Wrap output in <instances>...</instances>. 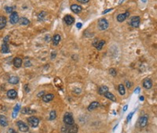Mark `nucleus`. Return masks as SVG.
I'll use <instances>...</instances> for the list:
<instances>
[{"mask_svg": "<svg viewBox=\"0 0 157 133\" xmlns=\"http://www.w3.org/2000/svg\"><path fill=\"white\" fill-rule=\"evenodd\" d=\"M79 131V128L76 124H65L61 127V132L62 133H77Z\"/></svg>", "mask_w": 157, "mask_h": 133, "instance_id": "f257e3e1", "label": "nucleus"}, {"mask_svg": "<svg viewBox=\"0 0 157 133\" xmlns=\"http://www.w3.org/2000/svg\"><path fill=\"white\" fill-rule=\"evenodd\" d=\"M63 121L65 124H68V125H71V124H75V121L73 117H72V114L71 113H66L64 116L63 118Z\"/></svg>", "mask_w": 157, "mask_h": 133, "instance_id": "f03ea898", "label": "nucleus"}, {"mask_svg": "<svg viewBox=\"0 0 157 133\" xmlns=\"http://www.w3.org/2000/svg\"><path fill=\"white\" fill-rule=\"evenodd\" d=\"M98 29L100 31H104L108 27L109 24H108V22L105 18H101L98 21Z\"/></svg>", "mask_w": 157, "mask_h": 133, "instance_id": "7ed1b4c3", "label": "nucleus"}, {"mask_svg": "<svg viewBox=\"0 0 157 133\" xmlns=\"http://www.w3.org/2000/svg\"><path fill=\"white\" fill-rule=\"evenodd\" d=\"M141 19L138 16H134L130 18V21H129V24L133 27H138L140 25Z\"/></svg>", "mask_w": 157, "mask_h": 133, "instance_id": "20e7f679", "label": "nucleus"}, {"mask_svg": "<svg viewBox=\"0 0 157 133\" xmlns=\"http://www.w3.org/2000/svg\"><path fill=\"white\" fill-rule=\"evenodd\" d=\"M28 122H29L30 126H31L32 128H35L39 125V119L37 118V117H35V116L29 117V118H28Z\"/></svg>", "mask_w": 157, "mask_h": 133, "instance_id": "39448f33", "label": "nucleus"}, {"mask_svg": "<svg viewBox=\"0 0 157 133\" xmlns=\"http://www.w3.org/2000/svg\"><path fill=\"white\" fill-rule=\"evenodd\" d=\"M17 125L19 128V130L22 132H27L29 129V125L26 124L25 122H23L22 121H18L17 122Z\"/></svg>", "mask_w": 157, "mask_h": 133, "instance_id": "423d86ee", "label": "nucleus"}, {"mask_svg": "<svg viewBox=\"0 0 157 133\" xmlns=\"http://www.w3.org/2000/svg\"><path fill=\"white\" fill-rule=\"evenodd\" d=\"M19 16H18V13H17V12H13L12 13H10V23L12 24H17L19 22Z\"/></svg>", "mask_w": 157, "mask_h": 133, "instance_id": "0eeeda50", "label": "nucleus"}, {"mask_svg": "<svg viewBox=\"0 0 157 133\" xmlns=\"http://www.w3.org/2000/svg\"><path fill=\"white\" fill-rule=\"evenodd\" d=\"M148 115H143L142 117H141V118L139 119V126L140 128H144L148 124Z\"/></svg>", "mask_w": 157, "mask_h": 133, "instance_id": "6e6552de", "label": "nucleus"}, {"mask_svg": "<svg viewBox=\"0 0 157 133\" xmlns=\"http://www.w3.org/2000/svg\"><path fill=\"white\" fill-rule=\"evenodd\" d=\"M130 16V12L127 11L125 13H120L117 16V21L118 22H123L125 20Z\"/></svg>", "mask_w": 157, "mask_h": 133, "instance_id": "1a4fd4ad", "label": "nucleus"}, {"mask_svg": "<svg viewBox=\"0 0 157 133\" xmlns=\"http://www.w3.org/2000/svg\"><path fill=\"white\" fill-rule=\"evenodd\" d=\"M71 10L75 13H81L83 10V7L79 5H76V4H74V5L71 6Z\"/></svg>", "mask_w": 157, "mask_h": 133, "instance_id": "9d476101", "label": "nucleus"}, {"mask_svg": "<svg viewBox=\"0 0 157 133\" xmlns=\"http://www.w3.org/2000/svg\"><path fill=\"white\" fill-rule=\"evenodd\" d=\"M143 87L145 89H150L152 87V82L150 78H145L143 81Z\"/></svg>", "mask_w": 157, "mask_h": 133, "instance_id": "9b49d317", "label": "nucleus"}, {"mask_svg": "<svg viewBox=\"0 0 157 133\" xmlns=\"http://www.w3.org/2000/svg\"><path fill=\"white\" fill-rule=\"evenodd\" d=\"M64 21L67 25H71L72 24L75 22V19L70 15H66L65 17H64Z\"/></svg>", "mask_w": 157, "mask_h": 133, "instance_id": "f8f14e48", "label": "nucleus"}, {"mask_svg": "<svg viewBox=\"0 0 157 133\" xmlns=\"http://www.w3.org/2000/svg\"><path fill=\"white\" fill-rule=\"evenodd\" d=\"M17 96V92L15 89H10L7 92V97L9 99H16Z\"/></svg>", "mask_w": 157, "mask_h": 133, "instance_id": "ddd939ff", "label": "nucleus"}, {"mask_svg": "<svg viewBox=\"0 0 157 133\" xmlns=\"http://www.w3.org/2000/svg\"><path fill=\"white\" fill-rule=\"evenodd\" d=\"M54 96L53 94H46V95H44L43 96V102H45V103H49L50 101H52V100L54 99Z\"/></svg>", "mask_w": 157, "mask_h": 133, "instance_id": "4468645a", "label": "nucleus"}, {"mask_svg": "<svg viewBox=\"0 0 157 133\" xmlns=\"http://www.w3.org/2000/svg\"><path fill=\"white\" fill-rule=\"evenodd\" d=\"M0 125L2 127H6L8 125V121L6 116L0 115Z\"/></svg>", "mask_w": 157, "mask_h": 133, "instance_id": "2eb2a0df", "label": "nucleus"}, {"mask_svg": "<svg viewBox=\"0 0 157 133\" xmlns=\"http://www.w3.org/2000/svg\"><path fill=\"white\" fill-rule=\"evenodd\" d=\"M14 65L17 68L21 67L22 65V59H21L20 57H15L14 59Z\"/></svg>", "mask_w": 157, "mask_h": 133, "instance_id": "dca6fc26", "label": "nucleus"}, {"mask_svg": "<svg viewBox=\"0 0 157 133\" xmlns=\"http://www.w3.org/2000/svg\"><path fill=\"white\" fill-rule=\"evenodd\" d=\"M98 107H99V103L97 101H94V102H92L89 105V107H87V110L89 111H92V110H95L96 108H98Z\"/></svg>", "mask_w": 157, "mask_h": 133, "instance_id": "f3484780", "label": "nucleus"}, {"mask_svg": "<svg viewBox=\"0 0 157 133\" xmlns=\"http://www.w3.org/2000/svg\"><path fill=\"white\" fill-rule=\"evenodd\" d=\"M35 112H36L35 110H31V109H30L29 107H24L21 110V114H32Z\"/></svg>", "mask_w": 157, "mask_h": 133, "instance_id": "a211bd4d", "label": "nucleus"}, {"mask_svg": "<svg viewBox=\"0 0 157 133\" xmlns=\"http://www.w3.org/2000/svg\"><path fill=\"white\" fill-rule=\"evenodd\" d=\"M6 23H7L6 18L3 17V16H0V30L3 29L6 26Z\"/></svg>", "mask_w": 157, "mask_h": 133, "instance_id": "6ab92c4d", "label": "nucleus"}, {"mask_svg": "<svg viewBox=\"0 0 157 133\" xmlns=\"http://www.w3.org/2000/svg\"><path fill=\"white\" fill-rule=\"evenodd\" d=\"M20 110H21V105H20L19 103H17L14 108L13 114H12V117H13V118H15L17 116V114H18V112H19Z\"/></svg>", "mask_w": 157, "mask_h": 133, "instance_id": "aec40b11", "label": "nucleus"}, {"mask_svg": "<svg viewBox=\"0 0 157 133\" xmlns=\"http://www.w3.org/2000/svg\"><path fill=\"white\" fill-rule=\"evenodd\" d=\"M104 96H105V97H106L107 99L112 100V101H113V102H115V101H116V98H115V96L113 94H112V93H111L110 92H105V93L104 94Z\"/></svg>", "mask_w": 157, "mask_h": 133, "instance_id": "412c9836", "label": "nucleus"}, {"mask_svg": "<svg viewBox=\"0 0 157 133\" xmlns=\"http://www.w3.org/2000/svg\"><path fill=\"white\" fill-rule=\"evenodd\" d=\"M61 35H58V34L55 35L53 37V44L54 46H57L59 44V42H61Z\"/></svg>", "mask_w": 157, "mask_h": 133, "instance_id": "4be33fe9", "label": "nucleus"}, {"mask_svg": "<svg viewBox=\"0 0 157 133\" xmlns=\"http://www.w3.org/2000/svg\"><path fill=\"white\" fill-rule=\"evenodd\" d=\"M107 92H108V88L106 85H101L98 88V93L100 95H104Z\"/></svg>", "mask_w": 157, "mask_h": 133, "instance_id": "5701e85b", "label": "nucleus"}, {"mask_svg": "<svg viewBox=\"0 0 157 133\" xmlns=\"http://www.w3.org/2000/svg\"><path fill=\"white\" fill-rule=\"evenodd\" d=\"M9 82L10 84H13V85H16L19 82V78L17 77V76H11L9 78Z\"/></svg>", "mask_w": 157, "mask_h": 133, "instance_id": "b1692460", "label": "nucleus"}, {"mask_svg": "<svg viewBox=\"0 0 157 133\" xmlns=\"http://www.w3.org/2000/svg\"><path fill=\"white\" fill-rule=\"evenodd\" d=\"M19 23H20V24H21V25H28L30 24V21L29 19H27L26 17H21L19 20Z\"/></svg>", "mask_w": 157, "mask_h": 133, "instance_id": "393cba45", "label": "nucleus"}, {"mask_svg": "<svg viewBox=\"0 0 157 133\" xmlns=\"http://www.w3.org/2000/svg\"><path fill=\"white\" fill-rule=\"evenodd\" d=\"M1 52L2 53H10V49L9 46H8L7 43H3L2 46V49H1Z\"/></svg>", "mask_w": 157, "mask_h": 133, "instance_id": "a878e982", "label": "nucleus"}, {"mask_svg": "<svg viewBox=\"0 0 157 133\" xmlns=\"http://www.w3.org/2000/svg\"><path fill=\"white\" fill-rule=\"evenodd\" d=\"M104 44H105V41H104V40H100V41H99L98 43H97V45L95 46L96 49L98 50H100L103 48Z\"/></svg>", "mask_w": 157, "mask_h": 133, "instance_id": "bb28decb", "label": "nucleus"}, {"mask_svg": "<svg viewBox=\"0 0 157 133\" xmlns=\"http://www.w3.org/2000/svg\"><path fill=\"white\" fill-rule=\"evenodd\" d=\"M118 90H119V92L120 95H122V96L125 95L126 90H125V87H124L123 85H122V84L119 85V87H118Z\"/></svg>", "mask_w": 157, "mask_h": 133, "instance_id": "cd10ccee", "label": "nucleus"}, {"mask_svg": "<svg viewBox=\"0 0 157 133\" xmlns=\"http://www.w3.org/2000/svg\"><path fill=\"white\" fill-rule=\"evenodd\" d=\"M46 16V12L42 11L41 13H39V15H38V20L39 21H44V19H45Z\"/></svg>", "mask_w": 157, "mask_h": 133, "instance_id": "c85d7f7f", "label": "nucleus"}, {"mask_svg": "<svg viewBox=\"0 0 157 133\" xmlns=\"http://www.w3.org/2000/svg\"><path fill=\"white\" fill-rule=\"evenodd\" d=\"M56 117H57V114H56V111L55 110H51L50 113V118L49 119L50 121H53L56 118Z\"/></svg>", "mask_w": 157, "mask_h": 133, "instance_id": "c756f323", "label": "nucleus"}, {"mask_svg": "<svg viewBox=\"0 0 157 133\" xmlns=\"http://www.w3.org/2000/svg\"><path fill=\"white\" fill-rule=\"evenodd\" d=\"M5 10H6V12L7 13H13V10H14V8L13 7H11V6H6L5 7Z\"/></svg>", "mask_w": 157, "mask_h": 133, "instance_id": "7c9ffc66", "label": "nucleus"}, {"mask_svg": "<svg viewBox=\"0 0 157 133\" xmlns=\"http://www.w3.org/2000/svg\"><path fill=\"white\" fill-rule=\"evenodd\" d=\"M109 73H110V74H112V76H115L116 74H117V72H116V70L114 69V68H111V69L109 70Z\"/></svg>", "mask_w": 157, "mask_h": 133, "instance_id": "2f4dec72", "label": "nucleus"}, {"mask_svg": "<svg viewBox=\"0 0 157 133\" xmlns=\"http://www.w3.org/2000/svg\"><path fill=\"white\" fill-rule=\"evenodd\" d=\"M135 111H136V110H134V112H132V113H130V114L128 115V117H127V121H130L131 120V118H132V116H133V115H134V113H135Z\"/></svg>", "mask_w": 157, "mask_h": 133, "instance_id": "473e14b6", "label": "nucleus"}, {"mask_svg": "<svg viewBox=\"0 0 157 133\" xmlns=\"http://www.w3.org/2000/svg\"><path fill=\"white\" fill-rule=\"evenodd\" d=\"M44 94H45V92H44V91L39 92V93L37 94V96H38L39 98H40V97H42V98H43V96H44Z\"/></svg>", "mask_w": 157, "mask_h": 133, "instance_id": "72a5a7b5", "label": "nucleus"}, {"mask_svg": "<svg viewBox=\"0 0 157 133\" xmlns=\"http://www.w3.org/2000/svg\"><path fill=\"white\" fill-rule=\"evenodd\" d=\"M31 65V62L29 61V60H26V61L25 62V67H30Z\"/></svg>", "mask_w": 157, "mask_h": 133, "instance_id": "f704fd0d", "label": "nucleus"}, {"mask_svg": "<svg viewBox=\"0 0 157 133\" xmlns=\"http://www.w3.org/2000/svg\"><path fill=\"white\" fill-rule=\"evenodd\" d=\"M9 38H10V36H9V35H6V37L3 38L4 43H7V42H8V40H9Z\"/></svg>", "mask_w": 157, "mask_h": 133, "instance_id": "c9c22d12", "label": "nucleus"}, {"mask_svg": "<svg viewBox=\"0 0 157 133\" xmlns=\"http://www.w3.org/2000/svg\"><path fill=\"white\" fill-rule=\"evenodd\" d=\"M74 92L76 94H80L81 93V89H80V88H75L74 90Z\"/></svg>", "mask_w": 157, "mask_h": 133, "instance_id": "e433bc0d", "label": "nucleus"}, {"mask_svg": "<svg viewBox=\"0 0 157 133\" xmlns=\"http://www.w3.org/2000/svg\"><path fill=\"white\" fill-rule=\"evenodd\" d=\"M25 92H29V85H25Z\"/></svg>", "mask_w": 157, "mask_h": 133, "instance_id": "4c0bfd02", "label": "nucleus"}, {"mask_svg": "<svg viewBox=\"0 0 157 133\" xmlns=\"http://www.w3.org/2000/svg\"><path fill=\"white\" fill-rule=\"evenodd\" d=\"M112 8H111V9H108V10H104V12H102V14H105V13H108V12H110V11H112Z\"/></svg>", "mask_w": 157, "mask_h": 133, "instance_id": "58836bf2", "label": "nucleus"}, {"mask_svg": "<svg viewBox=\"0 0 157 133\" xmlns=\"http://www.w3.org/2000/svg\"><path fill=\"white\" fill-rule=\"evenodd\" d=\"M126 85H127V87L128 88H130V87H131V82H128V81H127L126 82Z\"/></svg>", "mask_w": 157, "mask_h": 133, "instance_id": "ea45409f", "label": "nucleus"}, {"mask_svg": "<svg viewBox=\"0 0 157 133\" xmlns=\"http://www.w3.org/2000/svg\"><path fill=\"white\" fill-rule=\"evenodd\" d=\"M77 1L79 2H81V3H87L90 0H77Z\"/></svg>", "mask_w": 157, "mask_h": 133, "instance_id": "a19ab883", "label": "nucleus"}, {"mask_svg": "<svg viewBox=\"0 0 157 133\" xmlns=\"http://www.w3.org/2000/svg\"><path fill=\"white\" fill-rule=\"evenodd\" d=\"M83 24L82 23H77V24H76V27H77V28H79V29H80V28L82 27Z\"/></svg>", "mask_w": 157, "mask_h": 133, "instance_id": "79ce46f5", "label": "nucleus"}, {"mask_svg": "<svg viewBox=\"0 0 157 133\" xmlns=\"http://www.w3.org/2000/svg\"><path fill=\"white\" fill-rule=\"evenodd\" d=\"M9 133H17L16 131H14L13 128H10L9 129Z\"/></svg>", "mask_w": 157, "mask_h": 133, "instance_id": "37998d69", "label": "nucleus"}, {"mask_svg": "<svg viewBox=\"0 0 157 133\" xmlns=\"http://www.w3.org/2000/svg\"><path fill=\"white\" fill-rule=\"evenodd\" d=\"M134 92H135V93H139V92H140V88L139 87L137 88L136 89L134 90Z\"/></svg>", "mask_w": 157, "mask_h": 133, "instance_id": "c03bdc74", "label": "nucleus"}, {"mask_svg": "<svg viewBox=\"0 0 157 133\" xmlns=\"http://www.w3.org/2000/svg\"><path fill=\"white\" fill-rule=\"evenodd\" d=\"M127 108H128V105H125V106H124V107H123V111H124V112L127 111Z\"/></svg>", "mask_w": 157, "mask_h": 133, "instance_id": "a18cd8bd", "label": "nucleus"}, {"mask_svg": "<svg viewBox=\"0 0 157 133\" xmlns=\"http://www.w3.org/2000/svg\"><path fill=\"white\" fill-rule=\"evenodd\" d=\"M140 100H141V101H143V100H144V96H140Z\"/></svg>", "mask_w": 157, "mask_h": 133, "instance_id": "49530a36", "label": "nucleus"}]
</instances>
